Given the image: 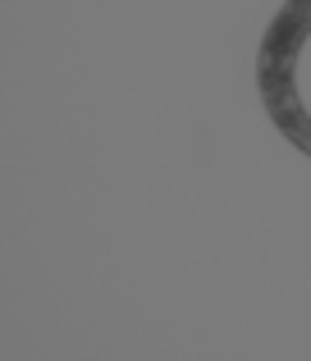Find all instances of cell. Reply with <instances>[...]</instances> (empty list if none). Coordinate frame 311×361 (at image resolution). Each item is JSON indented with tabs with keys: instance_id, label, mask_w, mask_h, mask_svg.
<instances>
[{
	"instance_id": "cell-1",
	"label": "cell",
	"mask_w": 311,
	"mask_h": 361,
	"mask_svg": "<svg viewBox=\"0 0 311 361\" xmlns=\"http://www.w3.org/2000/svg\"><path fill=\"white\" fill-rule=\"evenodd\" d=\"M307 37H311V0H288L279 9V18L270 23L266 42H261L257 82H261V101H266L270 119L279 123V133L311 156V115L298 101V78H293Z\"/></svg>"
}]
</instances>
